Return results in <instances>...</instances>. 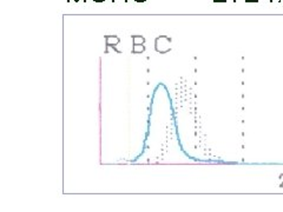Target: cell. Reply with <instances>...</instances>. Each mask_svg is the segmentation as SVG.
<instances>
[{"instance_id":"cell-1","label":"cell","mask_w":283,"mask_h":212,"mask_svg":"<svg viewBox=\"0 0 283 212\" xmlns=\"http://www.w3.org/2000/svg\"><path fill=\"white\" fill-rule=\"evenodd\" d=\"M93 2H105V0H93Z\"/></svg>"},{"instance_id":"cell-2","label":"cell","mask_w":283,"mask_h":212,"mask_svg":"<svg viewBox=\"0 0 283 212\" xmlns=\"http://www.w3.org/2000/svg\"><path fill=\"white\" fill-rule=\"evenodd\" d=\"M136 2H146V0H136Z\"/></svg>"},{"instance_id":"cell-3","label":"cell","mask_w":283,"mask_h":212,"mask_svg":"<svg viewBox=\"0 0 283 212\" xmlns=\"http://www.w3.org/2000/svg\"><path fill=\"white\" fill-rule=\"evenodd\" d=\"M112 2H116V0H112ZM125 2H128V0H125Z\"/></svg>"}]
</instances>
